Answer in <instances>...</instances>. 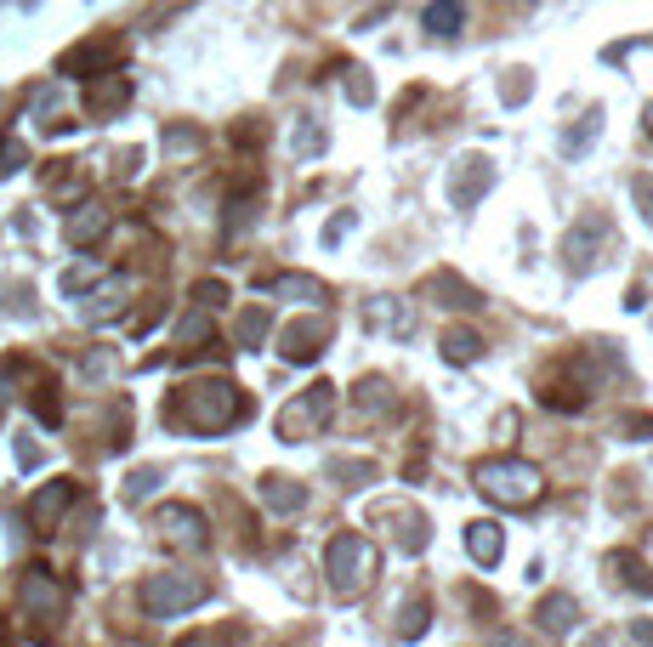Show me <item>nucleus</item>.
I'll return each instance as SVG.
<instances>
[{"mask_svg": "<svg viewBox=\"0 0 653 647\" xmlns=\"http://www.w3.org/2000/svg\"><path fill=\"white\" fill-rule=\"evenodd\" d=\"M534 619H540V630H546V636H563V630L580 619V608H574V596H546Z\"/></svg>", "mask_w": 653, "mask_h": 647, "instance_id": "nucleus-12", "label": "nucleus"}, {"mask_svg": "<svg viewBox=\"0 0 653 647\" xmlns=\"http://www.w3.org/2000/svg\"><path fill=\"white\" fill-rule=\"evenodd\" d=\"M108 233V210L103 205H80L69 216V245H97Z\"/></svg>", "mask_w": 653, "mask_h": 647, "instance_id": "nucleus-11", "label": "nucleus"}, {"mask_svg": "<svg viewBox=\"0 0 653 647\" xmlns=\"http://www.w3.org/2000/svg\"><path fill=\"white\" fill-rule=\"evenodd\" d=\"M154 483H159V477H154V472H137V477H131V494H137V500H142V494L154 489Z\"/></svg>", "mask_w": 653, "mask_h": 647, "instance_id": "nucleus-25", "label": "nucleus"}, {"mask_svg": "<svg viewBox=\"0 0 653 647\" xmlns=\"http://www.w3.org/2000/svg\"><path fill=\"white\" fill-rule=\"evenodd\" d=\"M330 409H336V386H307V398L301 403H290V409H284V420H279V432L290 443H301L307 438V432H318V426H324V420H330Z\"/></svg>", "mask_w": 653, "mask_h": 647, "instance_id": "nucleus-6", "label": "nucleus"}, {"mask_svg": "<svg viewBox=\"0 0 653 647\" xmlns=\"http://www.w3.org/2000/svg\"><path fill=\"white\" fill-rule=\"evenodd\" d=\"M324 568H330V585H336L341 596H364L370 591V579H375V568H381V551H375L364 534H336Z\"/></svg>", "mask_w": 653, "mask_h": 647, "instance_id": "nucleus-2", "label": "nucleus"}, {"mask_svg": "<svg viewBox=\"0 0 653 647\" xmlns=\"http://www.w3.org/2000/svg\"><path fill=\"white\" fill-rule=\"evenodd\" d=\"M262 335H267V313H262V307H250V313L239 318V341L250 347V341H262Z\"/></svg>", "mask_w": 653, "mask_h": 647, "instance_id": "nucleus-21", "label": "nucleus"}, {"mask_svg": "<svg viewBox=\"0 0 653 647\" xmlns=\"http://www.w3.org/2000/svg\"><path fill=\"white\" fill-rule=\"evenodd\" d=\"M262 500H267L273 511H301V506H307V494H301L296 483H284V477H267V483H262Z\"/></svg>", "mask_w": 653, "mask_h": 647, "instance_id": "nucleus-13", "label": "nucleus"}, {"mask_svg": "<svg viewBox=\"0 0 653 647\" xmlns=\"http://www.w3.org/2000/svg\"><path fill=\"white\" fill-rule=\"evenodd\" d=\"M154 523H159V534L171 545H182V551H199V545L211 540V534H205V517H199L194 506H165Z\"/></svg>", "mask_w": 653, "mask_h": 647, "instance_id": "nucleus-8", "label": "nucleus"}, {"mask_svg": "<svg viewBox=\"0 0 653 647\" xmlns=\"http://www.w3.org/2000/svg\"><path fill=\"white\" fill-rule=\"evenodd\" d=\"M614 574L625 579L631 591H648V596H653V579H648V568H642L636 557H614Z\"/></svg>", "mask_w": 653, "mask_h": 647, "instance_id": "nucleus-19", "label": "nucleus"}, {"mask_svg": "<svg viewBox=\"0 0 653 647\" xmlns=\"http://www.w3.org/2000/svg\"><path fill=\"white\" fill-rule=\"evenodd\" d=\"M205 596H211V585L199 574H154L142 585V608H148V619H177V613L199 608Z\"/></svg>", "mask_w": 653, "mask_h": 647, "instance_id": "nucleus-4", "label": "nucleus"}, {"mask_svg": "<svg viewBox=\"0 0 653 647\" xmlns=\"http://www.w3.org/2000/svg\"><path fill=\"white\" fill-rule=\"evenodd\" d=\"M97 273H103V267H97V262H86V267H69V273H63V290H69V296H80V290H86V284L97 279Z\"/></svg>", "mask_w": 653, "mask_h": 647, "instance_id": "nucleus-22", "label": "nucleus"}, {"mask_svg": "<svg viewBox=\"0 0 653 647\" xmlns=\"http://www.w3.org/2000/svg\"><path fill=\"white\" fill-rule=\"evenodd\" d=\"M648 137H653V108H648Z\"/></svg>", "mask_w": 653, "mask_h": 647, "instance_id": "nucleus-26", "label": "nucleus"}, {"mask_svg": "<svg viewBox=\"0 0 653 647\" xmlns=\"http://www.w3.org/2000/svg\"><path fill=\"white\" fill-rule=\"evenodd\" d=\"M74 494L80 489H74L69 477H57V483H46V489L29 500V523H35V534H57V517L74 506Z\"/></svg>", "mask_w": 653, "mask_h": 647, "instance_id": "nucleus-7", "label": "nucleus"}, {"mask_svg": "<svg viewBox=\"0 0 653 647\" xmlns=\"http://www.w3.org/2000/svg\"><path fill=\"white\" fill-rule=\"evenodd\" d=\"M114 57H120V40H86V46H74V52L63 57V74L91 80V69H103V63H114Z\"/></svg>", "mask_w": 653, "mask_h": 647, "instance_id": "nucleus-10", "label": "nucleus"}, {"mask_svg": "<svg viewBox=\"0 0 653 647\" xmlns=\"http://www.w3.org/2000/svg\"><path fill=\"white\" fill-rule=\"evenodd\" d=\"M460 18H466V6H460V0H432V12H426V29H432V35H455Z\"/></svg>", "mask_w": 653, "mask_h": 647, "instance_id": "nucleus-14", "label": "nucleus"}, {"mask_svg": "<svg viewBox=\"0 0 653 647\" xmlns=\"http://www.w3.org/2000/svg\"><path fill=\"white\" fill-rule=\"evenodd\" d=\"M370 324H375V330H392V335H409V324H415V318H409L404 301H392V307H381V301H375V307H370Z\"/></svg>", "mask_w": 653, "mask_h": 647, "instance_id": "nucleus-16", "label": "nucleus"}, {"mask_svg": "<svg viewBox=\"0 0 653 647\" xmlns=\"http://www.w3.org/2000/svg\"><path fill=\"white\" fill-rule=\"evenodd\" d=\"M125 97H131V86H125L120 74H108V86H91V114H108V108H120Z\"/></svg>", "mask_w": 653, "mask_h": 647, "instance_id": "nucleus-17", "label": "nucleus"}, {"mask_svg": "<svg viewBox=\"0 0 653 647\" xmlns=\"http://www.w3.org/2000/svg\"><path fill=\"white\" fill-rule=\"evenodd\" d=\"M165 420L182 426V432H228V426L245 420V392H239L233 381L182 386L177 398H171V409H165Z\"/></svg>", "mask_w": 653, "mask_h": 647, "instance_id": "nucleus-1", "label": "nucleus"}, {"mask_svg": "<svg viewBox=\"0 0 653 647\" xmlns=\"http://www.w3.org/2000/svg\"><path fill=\"white\" fill-rule=\"evenodd\" d=\"M443 352H449L455 364H466V358H472V352H477V335H472V330H455V335H449V341H443Z\"/></svg>", "mask_w": 653, "mask_h": 647, "instance_id": "nucleus-20", "label": "nucleus"}, {"mask_svg": "<svg viewBox=\"0 0 653 647\" xmlns=\"http://www.w3.org/2000/svg\"><path fill=\"white\" fill-rule=\"evenodd\" d=\"M477 489L489 494L495 506H534L546 483H540V472L529 460H483L477 466Z\"/></svg>", "mask_w": 653, "mask_h": 647, "instance_id": "nucleus-3", "label": "nucleus"}, {"mask_svg": "<svg viewBox=\"0 0 653 647\" xmlns=\"http://www.w3.org/2000/svg\"><path fill=\"white\" fill-rule=\"evenodd\" d=\"M18 602H23V613H29V619H46V625H57V619H63V608H69V591L52 579V568H29V574H23V585H18Z\"/></svg>", "mask_w": 653, "mask_h": 647, "instance_id": "nucleus-5", "label": "nucleus"}, {"mask_svg": "<svg viewBox=\"0 0 653 647\" xmlns=\"http://www.w3.org/2000/svg\"><path fill=\"white\" fill-rule=\"evenodd\" d=\"M466 551H472L477 562H495V557H500V528H495V523H472V534H466Z\"/></svg>", "mask_w": 653, "mask_h": 647, "instance_id": "nucleus-15", "label": "nucleus"}, {"mask_svg": "<svg viewBox=\"0 0 653 647\" xmlns=\"http://www.w3.org/2000/svg\"><path fill=\"white\" fill-rule=\"evenodd\" d=\"M324 335H330V318L290 324V330H284V358H290V364H313L318 352H324Z\"/></svg>", "mask_w": 653, "mask_h": 647, "instance_id": "nucleus-9", "label": "nucleus"}, {"mask_svg": "<svg viewBox=\"0 0 653 647\" xmlns=\"http://www.w3.org/2000/svg\"><path fill=\"white\" fill-rule=\"evenodd\" d=\"M421 625H426V602L415 596V602H409V613H404V636H421Z\"/></svg>", "mask_w": 653, "mask_h": 647, "instance_id": "nucleus-23", "label": "nucleus"}, {"mask_svg": "<svg viewBox=\"0 0 653 647\" xmlns=\"http://www.w3.org/2000/svg\"><path fill=\"white\" fill-rule=\"evenodd\" d=\"M460 165H466V176H460V188H455V205H472L477 182L489 188V165H483V159H460Z\"/></svg>", "mask_w": 653, "mask_h": 647, "instance_id": "nucleus-18", "label": "nucleus"}, {"mask_svg": "<svg viewBox=\"0 0 653 647\" xmlns=\"http://www.w3.org/2000/svg\"><path fill=\"white\" fill-rule=\"evenodd\" d=\"M636 199L648 205V222H653V176H636Z\"/></svg>", "mask_w": 653, "mask_h": 647, "instance_id": "nucleus-24", "label": "nucleus"}]
</instances>
